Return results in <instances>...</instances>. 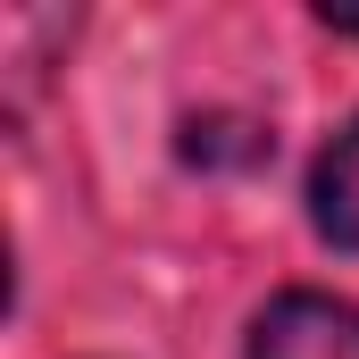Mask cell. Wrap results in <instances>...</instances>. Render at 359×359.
Wrapping results in <instances>:
<instances>
[{"mask_svg":"<svg viewBox=\"0 0 359 359\" xmlns=\"http://www.w3.org/2000/svg\"><path fill=\"white\" fill-rule=\"evenodd\" d=\"M309 226L334 251H359V117L318 151V168H309Z\"/></svg>","mask_w":359,"mask_h":359,"instance_id":"obj_2","label":"cell"},{"mask_svg":"<svg viewBox=\"0 0 359 359\" xmlns=\"http://www.w3.org/2000/svg\"><path fill=\"white\" fill-rule=\"evenodd\" d=\"M268 151L276 142L259 126H243V117H192V126H184V159H243V168H251V159H268Z\"/></svg>","mask_w":359,"mask_h":359,"instance_id":"obj_3","label":"cell"},{"mask_svg":"<svg viewBox=\"0 0 359 359\" xmlns=\"http://www.w3.org/2000/svg\"><path fill=\"white\" fill-rule=\"evenodd\" d=\"M251 359H359V301L284 292L251 326Z\"/></svg>","mask_w":359,"mask_h":359,"instance_id":"obj_1","label":"cell"},{"mask_svg":"<svg viewBox=\"0 0 359 359\" xmlns=\"http://www.w3.org/2000/svg\"><path fill=\"white\" fill-rule=\"evenodd\" d=\"M318 17H326V25H343V34H359V8H334V0H326Z\"/></svg>","mask_w":359,"mask_h":359,"instance_id":"obj_4","label":"cell"}]
</instances>
